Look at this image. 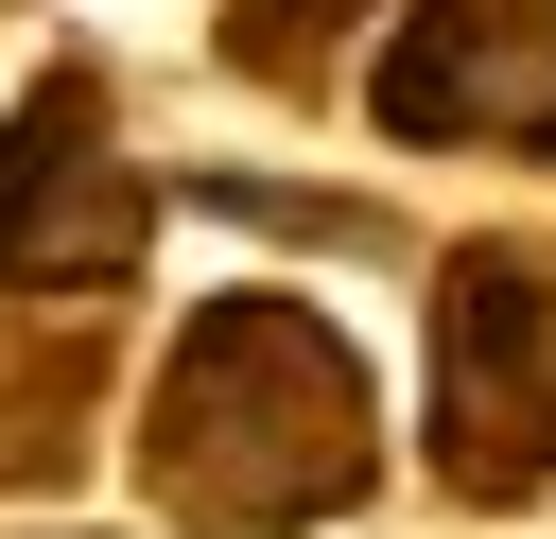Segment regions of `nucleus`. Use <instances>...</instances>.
<instances>
[{"mask_svg":"<svg viewBox=\"0 0 556 539\" xmlns=\"http://www.w3.org/2000/svg\"><path fill=\"white\" fill-rule=\"evenodd\" d=\"M139 243H156V191L122 174V104L87 52H52V87L0 104V296L87 313L139 278Z\"/></svg>","mask_w":556,"mask_h":539,"instance_id":"obj_2","label":"nucleus"},{"mask_svg":"<svg viewBox=\"0 0 556 539\" xmlns=\"http://www.w3.org/2000/svg\"><path fill=\"white\" fill-rule=\"evenodd\" d=\"M70 417H87V348H17V383H0V487L35 452H70Z\"/></svg>","mask_w":556,"mask_h":539,"instance_id":"obj_6","label":"nucleus"},{"mask_svg":"<svg viewBox=\"0 0 556 539\" xmlns=\"http://www.w3.org/2000/svg\"><path fill=\"white\" fill-rule=\"evenodd\" d=\"M382 0H226V70H261V87H295L330 35H365Z\"/></svg>","mask_w":556,"mask_h":539,"instance_id":"obj_5","label":"nucleus"},{"mask_svg":"<svg viewBox=\"0 0 556 539\" xmlns=\"http://www.w3.org/2000/svg\"><path fill=\"white\" fill-rule=\"evenodd\" d=\"M365 122L400 156H521L556 174V0H400Z\"/></svg>","mask_w":556,"mask_h":539,"instance_id":"obj_4","label":"nucleus"},{"mask_svg":"<svg viewBox=\"0 0 556 539\" xmlns=\"http://www.w3.org/2000/svg\"><path fill=\"white\" fill-rule=\"evenodd\" d=\"M139 487H156L191 539L348 522V504L382 487L365 348H348L313 296H191V330L156 348V400H139Z\"/></svg>","mask_w":556,"mask_h":539,"instance_id":"obj_1","label":"nucleus"},{"mask_svg":"<svg viewBox=\"0 0 556 539\" xmlns=\"http://www.w3.org/2000/svg\"><path fill=\"white\" fill-rule=\"evenodd\" d=\"M434 469L469 504L556 487V243H469L434 278Z\"/></svg>","mask_w":556,"mask_h":539,"instance_id":"obj_3","label":"nucleus"}]
</instances>
